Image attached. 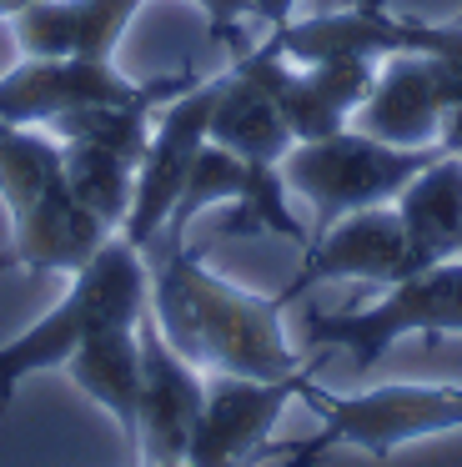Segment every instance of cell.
Returning <instances> with one entry per match:
<instances>
[{
    "mask_svg": "<svg viewBox=\"0 0 462 467\" xmlns=\"http://www.w3.org/2000/svg\"><path fill=\"white\" fill-rule=\"evenodd\" d=\"M201 76H156V81H131L110 61H80V56H20L0 76V121L10 126H50L56 116L80 106L136 101V96H181Z\"/></svg>",
    "mask_w": 462,
    "mask_h": 467,
    "instance_id": "52a82bcc",
    "label": "cell"
},
{
    "mask_svg": "<svg viewBox=\"0 0 462 467\" xmlns=\"http://www.w3.org/2000/svg\"><path fill=\"white\" fill-rule=\"evenodd\" d=\"M287 61H387L397 51H412V21L387 11V0H352L347 11H327L311 21H287L267 31Z\"/></svg>",
    "mask_w": 462,
    "mask_h": 467,
    "instance_id": "4fadbf2b",
    "label": "cell"
},
{
    "mask_svg": "<svg viewBox=\"0 0 462 467\" xmlns=\"http://www.w3.org/2000/svg\"><path fill=\"white\" fill-rule=\"evenodd\" d=\"M146 302H151L146 252L136 242H126L121 232H110L100 242V252L70 276V292L36 327H26L20 337H10L0 347V407H10V397L20 392L26 377L66 367L90 337L136 327Z\"/></svg>",
    "mask_w": 462,
    "mask_h": 467,
    "instance_id": "3957f363",
    "label": "cell"
},
{
    "mask_svg": "<svg viewBox=\"0 0 462 467\" xmlns=\"http://www.w3.org/2000/svg\"><path fill=\"white\" fill-rule=\"evenodd\" d=\"M151 266V317L161 322L166 342L201 372L226 377H291L301 372V352L291 347L281 312L287 296H257L231 286L226 276L201 266V246L186 236H156L146 246Z\"/></svg>",
    "mask_w": 462,
    "mask_h": 467,
    "instance_id": "6da1fadb",
    "label": "cell"
},
{
    "mask_svg": "<svg viewBox=\"0 0 462 467\" xmlns=\"http://www.w3.org/2000/svg\"><path fill=\"white\" fill-rule=\"evenodd\" d=\"M412 21V51L432 56L442 81V151L462 156V21Z\"/></svg>",
    "mask_w": 462,
    "mask_h": 467,
    "instance_id": "ffe728a7",
    "label": "cell"
},
{
    "mask_svg": "<svg viewBox=\"0 0 462 467\" xmlns=\"http://www.w3.org/2000/svg\"><path fill=\"white\" fill-rule=\"evenodd\" d=\"M301 402L321 417V427L307 442L277 447L281 467H311L337 447H357L367 457H392L407 442L462 427V387L452 382H387V387H372V392L331 397L321 387H311L307 377Z\"/></svg>",
    "mask_w": 462,
    "mask_h": 467,
    "instance_id": "277c9868",
    "label": "cell"
},
{
    "mask_svg": "<svg viewBox=\"0 0 462 467\" xmlns=\"http://www.w3.org/2000/svg\"><path fill=\"white\" fill-rule=\"evenodd\" d=\"M161 467H191V462H161Z\"/></svg>",
    "mask_w": 462,
    "mask_h": 467,
    "instance_id": "d4e9b609",
    "label": "cell"
},
{
    "mask_svg": "<svg viewBox=\"0 0 462 467\" xmlns=\"http://www.w3.org/2000/svg\"><path fill=\"white\" fill-rule=\"evenodd\" d=\"M0 202L10 212V262L30 272L76 276L110 236L76 202L60 141L40 126L0 121Z\"/></svg>",
    "mask_w": 462,
    "mask_h": 467,
    "instance_id": "7a4b0ae2",
    "label": "cell"
},
{
    "mask_svg": "<svg viewBox=\"0 0 462 467\" xmlns=\"http://www.w3.org/2000/svg\"><path fill=\"white\" fill-rule=\"evenodd\" d=\"M291 11H297V0H251V21H261L267 31L287 26V21H291Z\"/></svg>",
    "mask_w": 462,
    "mask_h": 467,
    "instance_id": "7402d4cb",
    "label": "cell"
},
{
    "mask_svg": "<svg viewBox=\"0 0 462 467\" xmlns=\"http://www.w3.org/2000/svg\"><path fill=\"white\" fill-rule=\"evenodd\" d=\"M70 382L121 427L126 437V462L136 457V397H141V347H136V327H116L100 332L80 347L66 362Z\"/></svg>",
    "mask_w": 462,
    "mask_h": 467,
    "instance_id": "ac0fdd59",
    "label": "cell"
},
{
    "mask_svg": "<svg viewBox=\"0 0 462 467\" xmlns=\"http://www.w3.org/2000/svg\"><path fill=\"white\" fill-rule=\"evenodd\" d=\"M26 5H36V0H0V21H10V16H20Z\"/></svg>",
    "mask_w": 462,
    "mask_h": 467,
    "instance_id": "603a6c76",
    "label": "cell"
},
{
    "mask_svg": "<svg viewBox=\"0 0 462 467\" xmlns=\"http://www.w3.org/2000/svg\"><path fill=\"white\" fill-rule=\"evenodd\" d=\"M141 347V397H136V457L131 467H161V462H186L191 432L206 407V377L196 362L176 352L151 317V302L136 322Z\"/></svg>",
    "mask_w": 462,
    "mask_h": 467,
    "instance_id": "30bf717a",
    "label": "cell"
},
{
    "mask_svg": "<svg viewBox=\"0 0 462 467\" xmlns=\"http://www.w3.org/2000/svg\"><path fill=\"white\" fill-rule=\"evenodd\" d=\"M392 206H397L402 232H407L412 272H427V266L462 256V156L447 151L432 166H422Z\"/></svg>",
    "mask_w": 462,
    "mask_h": 467,
    "instance_id": "2e32d148",
    "label": "cell"
},
{
    "mask_svg": "<svg viewBox=\"0 0 462 467\" xmlns=\"http://www.w3.org/2000/svg\"><path fill=\"white\" fill-rule=\"evenodd\" d=\"M457 21H462V16H457Z\"/></svg>",
    "mask_w": 462,
    "mask_h": 467,
    "instance_id": "484cf974",
    "label": "cell"
},
{
    "mask_svg": "<svg viewBox=\"0 0 462 467\" xmlns=\"http://www.w3.org/2000/svg\"><path fill=\"white\" fill-rule=\"evenodd\" d=\"M146 0H36L10 16L20 56H80V61H110Z\"/></svg>",
    "mask_w": 462,
    "mask_h": 467,
    "instance_id": "9a60e30c",
    "label": "cell"
},
{
    "mask_svg": "<svg viewBox=\"0 0 462 467\" xmlns=\"http://www.w3.org/2000/svg\"><path fill=\"white\" fill-rule=\"evenodd\" d=\"M352 126L387 146H442V81L432 56L397 51L377 66L367 101L357 106Z\"/></svg>",
    "mask_w": 462,
    "mask_h": 467,
    "instance_id": "5bb4252c",
    "label": "cell"
},
{
    "mask_svg": "<svg viewBox=\"0 0 462 467\" xmlns=\"http://www.w3.org/2000/svg\"><path fill=\"white\" fill-rule=\"evenodd\" d=\"M402 337H462V256L392 282L382 302L301 312V342L341 347L352 372H372Z\"/></svg>",
    "mask_w": 462,
    "mask_h": 467,
    "instance_id": "8992f818",
    "label": "cell"
},
{
    "mask_svg": "<svg viewBox=\"0 0 462 467\" xmlns=\"http://www.w3.org/2000/svg\"><path fill=\"white\" fill-rule=\"evenodd\" d=\"M241 71L251 81L267 86V96L277 101V111L287 116L297 141H321L352 126L357 106L367 101L372 81H377V61H317V66H297L271 46V36L251 51H236Z\"/></svg>",
    "mask_w": 462,
    "mask_h": 467,
    "instance_id": "9c48e42d",
    "label": "cell"
},
{
    "mask_svg": "<svg viewBox=\"0 0 462 467\" xmlns=\"http://www.w3.org/2000/svg\"><path fill=\"white\" fill-rule=\"evenodd\" d=\"M211 141L226 146L231 156L251 166H281V156L297 146L287 116L277 111V101L267 96V86L251 81L241 66H226L216 86V101H211Z\"/></svg>",
    "mask_w": 462,
    "mask_h": 467,
    "instance_id": "e0dca14e",
    "label": "cell"
},
{
    "mask_svg": "<svg viewBox=\"0 0 462 467\" xmlns=\"http://www.w3.org/2000/svg\"><path fill=\"white\" fill-rule=\"evenodd\" d=\"M307 367L291 377H226L216 372L206 382V407H201V422L191 432V467H257L271 452V427L281 422L291 397H301L307 382Z\"/></svg>",
    "mask_w": 462,
    "mask_h": 467,
    "instance_id": "8fae6325",
    "label": "cell"
},
{
    "mask_svg": "<svg viewBox=\"0 0 462 467\" xmlns=\"http://www.w3.org/2000/svg\"><path fill=\"white\" fill-rule=\"evenodd\" d=\"M5 266H16V262H10V252H5V256H0V272H5Z\"/></svg>",
    "mask_w": 462,
    "mask_h": 467,
    "instance_id": "cb8c5ba5",
    "label": "cell"
},
{
    "mask_svg": "<svg viewBox=\"0 0 462 467\" xmlns=\"http://www.w3.org/2000/svg\"><path fill=\"white\" fill-rule=\"evenodd\" d=\"M437 156L447 151L442 146H387L377 136L347 126L337 136L291 146L281 156V182H287L291 196H301L311 206V236H321L347 212L397 202L402 186Z\"/></svg>",
    "mask_w": 462,
    "mask_h": 467,
    "instance_id": "5b68a950",
    "label": "cell"
},
{
    "mask_svg": "<svg viewBox=\"0 0 462 467\" xmlns=\"http://www.w3.org/2000/svg\"><path fill=\"white\" fill-rule=\"evenodd\" d=\"M60 156H66V182L76 192V202L100 226L121 232L131 216V202H136V161L90 141H60Z\"/></svg>",
    "mask_w": 462,
    "mask_h": 467,
    "instance_id": "d6986e66",
    "label": "cell"
},
{
    "mask_svg": "<svg viewBox=\"0 0 462 467\" xmlns=\"http://www.w3.org/2000/svg\"><path fill=\"white\" fill-rule=\"evenodd\" d=\"M412 276L407 266V232H402V216L392 202L382 206H362V212H347L341 222H331L321 236H311V246L301 252V266L281 296L287 302H301L311 286L321 282H377L392 286Z\"/></svg>",
    "mask_w": 462,
    "mask_h": 467,
    "instance_id": "7c38bea8",
    "label": "cell"
},
{
    "mask_svg": "<svg viewBox=\"0 0 462 467\" xmlns=\"http://www.w3.org/2000/svg\"><path fill=\"white\" fill-rule=\"evenodd\" d=\"M221 76H201L196 86H186L181 96H171L156 111V126H151V146L136 166V202H131V216L121 226L126 242H136L146 252L161 232H166L171 212H176L181 192L191 182V166H196L201 146L211 141V101H216Z\"/></svg>",
    "mask_w": 462,
    "mask_h": 467,
    "instance_id": "ba28073f",
    "label": "cell"
},
{
    "mask_svg": "<svg viewBox=\"0 0 462 467\" xmlns=\"http://www.w3.org/2000/svg\"><path fill=\"white\" fill-rule=\"evenodd\" d=\"M206 16V36L216 46H241V26L251 21V0H191Z\"/></svg>",
    "mask_w": 462,
    "mask_h": 467,
    "instance_id": "44dd1931",
    "label": "cell"
}]
</instances>
